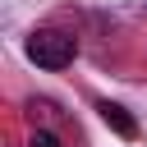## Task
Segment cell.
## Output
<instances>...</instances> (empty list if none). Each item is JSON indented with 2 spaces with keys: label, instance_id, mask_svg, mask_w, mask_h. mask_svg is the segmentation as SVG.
<instances>
[{
  "label": "cell",
  "instance_id": "1",
  "mask_svg": "<svg viewBox=\"0 0 147 147\" xmlns=\"http://www.w3.org/2000/svg\"><path fill=\"white\" fill-rule=\"evenodd\" d=\"M23 51H28V60L41 64V69H64V64H74L78 41H74L69 32H60V28H37V32L23 41Z\"/></svg>",
  "mask_w": 147,
  "mask_h": 147
},
{
  "label": "cell",
  "instance_id": "2",
  "mask_svg": "<svg viewBox=\"0 0 147 147\" xmlns=\"http://www.w3.org/2000/svg\"><path fill=\"white\" fill-rule=\"evenodd\" d=\"M96 110H101V119H106V124H110L119 138H138V119H133V115H129L119 101H101Z\"/></svg>",
  "mask_w": 147,
  "mask_h": 147
},
{
  "label": "cell",
  "instance_id": "3",
  "mask_svg": "<svg viewBox=\"0 0 147 147\" xmlns=\"http://www.w3.org/2000/svg\"><path fill=\"white\" fill-rule=\"evenodd\" d=\"M28 147H60V138H55L51 129H32V138H28Z\"/></svg>",
  "mask_w": 147,
  "mask_h": 147
}]
</instances>
